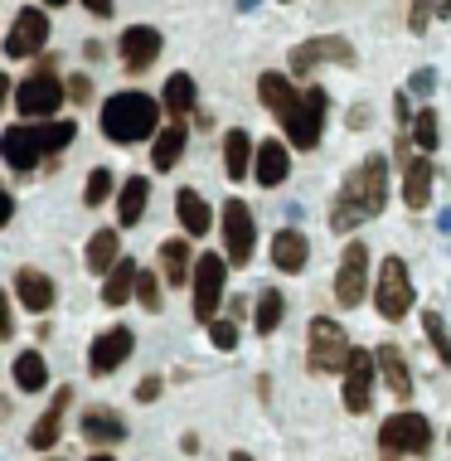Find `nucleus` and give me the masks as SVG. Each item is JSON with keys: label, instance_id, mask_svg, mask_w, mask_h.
<instances>
[{"label": "nucleus", "instance_id": "f257e3e1", "mask_svg": "<svg viewBox=\"0 0 451 461\" xmlns=\"http://www.w3.org/2000/svg\"><path fill=\"white\" fill-rule=\"evenodd\" d=\"M388 209V160L383 156H365L355 170L345 176L340 194H335L330 204V229L335 233H349L359 229V223L379 219Z\"/></svg>", "mask_w": 451, "mask_h": 461}, {"label": "nucleus", "instance_id": "f03ea898", "mask_svg": "<svg viewBox=\"0 0 451 461\" xmlns=\"http://www.w3.org/2000/svg\"><path fill=\"white\" fill-rule=\"evenodd\" d=\"M68 141H78V122H40V127H5L0 131V156L15 176H30L40 160L59 156Z\"/></svg>", "mask_w": 451, "mask_h": 461}, {"label": "nucleus", "instance_id": "7ed1b4c3", "mask_svg": "<svg viewBox=\"0 0 451 461\" xmlns=\"http://www.w3.org/2000/svg\"><path fill=\"white\" fill-rule=\"evenodd\" d=\"M156 117H160V103L146 93H117L103 103V136L112 146H136L156 131ZM160 136V131H156Z\"/></svg>", "mask_w": 451, "mask_h": 461}, {"label": "nucleus", "instance_id": "20e7f679", "mask_svg": "<svg viewBox=\"0 0 451 461\" xmlns=\"http://www.w3.org/2000/svg\"><path fill=\"white\" fill-rule=\"evenodd\" d=\"M64 97H68V83H59L54 59H44V64L30 73V78L15 83V112H20V117H30L34 127L54 117V112L64 107Z\"/></svg>", "mask_w": 451, "mask_h": 461}, {"label": "nucleus", "instance_id": "39448f33", "mask_svg": "<svg viewBox=\"0 0 451 461\" xmlns=\"http://www.w3.org/2000/svg\"><path fill=\"white\" fill-rule=\"evenodd\" d=\"M306 335H311V345H306V365H311V374H340V369H349V355H355V345H349V335L340 330V321L316 316Z\"/></svg>", "mask_w": 451, "mask_h": 461}, {"label": "nucleus", "instance_id": "423d86ee", "mask_svg": "<svg viewBox=\"0 0 451 461\" xmlns=\"http://www.w3.org/2000/svg\"><path fill=\"white\" fill-rule=\"evenodd\" d=\"M223 282H229V258H219V253H199V263H194V296H190L194 321H204V326H214V321H219Z\"/></svg>", "mask_w": 451, "mask_h": 461}, {"label": "nucleus", "instance_id": "0eeeda50", "mask_svg": "<svg viewBox=\"0 0 451 461\" xmlns=\"http://www.w3.org/2000/svg\"><path fill=\"white\" fill-rule=\"evenodd\" d=\"M374 311L393 326L412 311V277H408V263L403 258H383L379 267V286H374Z\"/></svg>", "mask_w": 451, "mask_h": 461}, {"label": "nucleus", "instance_id": "6e6552de", "mask_svg": "<svg viewBox=\"0 0 451 461\" xmlns=\"http://www.w3.org/2000/svg\"><path fill=\"white\" fill-rule=\"evenodd\" d=\"M379 447L388 456H428L432 452V422L422 413H393L379 428Z\"/></svg>", "mask_w": 451, "mask_h": 461}, {"label": "nucleus", "instance_id": "1a4fd4ad", "mask_svg": "<svg viewBox=\"0 0 451 461\" xmlns=\"http://www.w3.org/2000/svg\"><path fill=\"white\" fill-rule=\"evenodd\" d=\"M286 64H292V78H311V68H320V64L355 68V44H349L345 34H316V40L296 44Z\"/></svg>", "mask_w": 451, "mask_h": 461}, {"label": "nucleus", "instance_id": "9d476101", "mask_svg": "<svg viewBox=\"0 0 451 461\" xmlns=\"http://www.w3.org/2000/svg\"><path fill=\"white\" fill-rule=\"evenodd\" d=\"M325 112H330V93L325 88H306L301 93V107L292 112V122H286V141L296 146V151H311V146H320L325 136Z\"/></svg>", "mask_w": 451, "mask_h": 461}, {"label": "nucleus", "instance_id": "9b49d317", "mask_svg": "<svg viewBox=\"0 0 451 461\" xmlns=\"http://www.w3.org/2000/svg\"><path fill=\"white\" fill-rule=\"evenodd\" d=\"M223 248H229V263L233 267H248L253 263V248H257V223H253V209L243 199L229 194L223 204Z\"/></svg>", "mask_w": 451, "mask_h": 461}, {"label": "nucleus", "instance_id": "f8f14e48", "mask_svg": "<svg viewBox=\"0 0 451 461\" xmlns=\"http://www.w3.org/2000/svg\"><path fill=\"white\" fill-rule=\"evenodd\" d=\"M369 292V248L365 243H349L340 253V267H335V302L340 306H359Z\"/></svg>", "mask_w": 451, "mask_h": 461}, {"label": "nucleus", "instance_id": "ddd939ff", "mask_svg": "<svg viewBox=\"0 0 451 461\" xmlns=\"http://www.w3.org/2000/svg\"><path fill=\"white\" fill-rule=\"evenodd\" d=\"M131 350H136V330L131 326H107V330H97L93 350H87V369H93L97 379H103V374H117L131 359Z\"/></svg>", "mask_w": 451, "mask_h": 461}, {"label": "nucleus", "instance_id": "4468645a", "mask_svg": "<svg viewBox=\"0 0 451 461\" xmlns=\"http://www.w3.org/2000/svg\"><path fill=\"white\" fill-rule=\"evenodd\" d=\"M374 379H379V359H374V350H359V345H355L349 369H345V408L355 418L374 408Z\"/></svg>", "mask_w": 451, "mask_h": 461}, {"label": "nucleus", "instance_id": "2eb2a0df", "mask_svg": "<svg viewBox=\"0 0 451 461\" xmlns=\"http://www.w3.org/2000/svg\"><path fill=\"white\" fill-rule=\"evenodd\" d=\"M49 40V15L40 5H24L15 24H10V34H5V59H30V54H40Z\"/></svg>", "mask_w": 451, "mask_h": 461}, {"label": "nucleus", "instance_id": "dca6fc26", "mask_svg": "<svg viewBox=\"0 0 451 461\" xmlns=\"http://www.w3.org/2000/svg\"><path fill=\"white\" fill-rule=\"evenodd\" d=\"M117 49H122V64H127L131 73H141V68H150L160 59L166 40H160L156 24H127V30H122V40H117Z\"/></svg>", "mask_w": 451, "mask_h": 461}, {"label": "nucleus", "instance_id": "f3484780", "mask_svg": "<svg viewBox=\"0 0 451 461\" xmlns=\"http://www.w3.org/2000/svg\"><path fill=\"white\" fill-rule=\"evenodd\" d=\"M15 302L24 306V311H34V316H44V311H54V302H59V286H54V277L49 272H40V267H20L15 272Z\"/></svg>", "mask_w": 451, "mask_h": 461}, {"label": "nucleus", "instance_id": "a211bd4d", "mask_svg": "<svg viewBox=\"0 0 451 461\" xmlns=\"http://www.w3.org/2000/svg\"><path fill=\"white\" fill-rule=\"evenodd\" d=\"M257 97H262V107H267L282 127L292 122V112L301 107V93L292 88V78H286V73H262V78H257Z\"/></svg>", "mask_w": 451, "mask_h": 461}, {"label": "nucleus", "instance_id": "6ab92c4d", "mask_svg": "<svg viewBox=\"0 0 451 461\" xmlns=\"http://www.w3.org/2000/svg\"><path fill=\"white\" fill-rule=\"evenodd\" d=\"M286 176H292V151H286V141H257L253 180L262 190H277V185H286Z\"/></svg>", "mask_w": 451, "mask_h": 461}, {"label": "nucleus", "instance_id": "aec40b11", "mask_svg": "<svg viewBox=\"0 0 451 461\" xmlns=\"http://www.w3.org/2000/svg\"><path fill=\"white\" fill-rule=\"evenodd\" d=\"M68 403H73V389H59L54 398H49L44 418L30 428V447H34V452H49V447L59 442V432H64V418H68Z\"/></svg>", "mask_w": 451, "mask_h": 461}, {"label": "nucleus", "instance_id": "412c9836", "mask_svg": "<svg viewBox=\"0 0 451 461\" xmlns=\"http://www.w3.org/2000/svg\"><path fill=\"white\" fill-rule=\"evenodd\" d=\"M78 432H83V442H93V447H117V442H127V422L112 413V408H87L83 422H78Z\"/></svg>", "mask_w": 451, "mask_h": 461}, {"label": "nucleus", "instance_id": "4be33fe9", "mask_svg": "<svg viewBox=\"0 0 451 461\" xmlns=\"http://www.w3.org/2000/svg\"><path fill=\"white\" fill-rule=\"evenodd\" d=\"M432 180H437V170H432V160H428V156H418L412 166H403V204L412 209V214H422V209H428Z\"/></svg>", "mask_w": 451, "mask_h": 461}, {"label": "nucleus", "instance_id": "5701e85b", "mask_svg": "<svg viewBox=\"0 0 451 461\" xmlns=\"http://www.w3.org/2000/svg\"><path fill=\"white\" fill-rule=\"evenodd\" d=\"M87 272H103V277H112V272L122 267V243H117V229H97L93 239H87Z\"/></svg>", "mask_w": 451, "mask_h": 461}, {"label": "nucleus", "instance_id": "b1692460", "mask_svg": "<svg viewBox=\"0 0 451 461\" xmlns=\"http://www.w3.org/2000/svg\"><path fill=\"white\" fill-rule=\"evenodd\" d=\"M306 258H311V243H306V233L301 229H282V233H272V263H277L282 272H296L306 267Z\"/></svg>", "mask_w": 451, "mask_h": 461}, {"label": "nucleus", "instance_id": "393cba45", "mask_svg": "<svg viewBox=\"0 0 451 461\" xmlns=\"http://www.w3.org/2000/svg\"><path fill=\"white\" fill-rule=\"evenodd\" d=\"M374 359H379V374H383L388 393H393V398H412V374H408L403 350H398V345H379Z\"/></svg>", "mask_w": 451, "mask_h": 461}, {"label": "nucleus", "instance_id": "a878e982", "mask_svg": "<svg viewBox=\"0 0 451 461\" xmlns=\"http://www.w3.org/2000/svg\"><path fill=\"white\" fill-rule=\"evenodd\" d=\"M146 199H150V180H141V176H127V180H122V190H117V223H122V229L141 223Z\"/></svg>", "mask_w": 451, "mask_h": 461}, {"label": "nucleus", "instance_id": "bb28decb", "mask_svg": "<svg viewBox=\"0 0 451 461\" xmlns=\"http://www.w3.org/2000/svg\"><path fill=\"white\" fill-rule=\"evenodd\" d=\"M253 160H257V146H253V136L233 127L229 136H223V170H229V180H243L248 170H253Z\"/></svg>", "mask_w": 451, "mask_h": 461}, {"label": "nucleus", "instance_id": "cd10ccee", "mask_svg": "<svg viewBox=\"0 0 451 461\" xmlns=\"http://www.w3.org/2000/svg\"><path fill=\"white\" fill-rule=\"evenodd\" d=\"M175 219H180V229L185 233H209V223H214V214H209V199L204 194H194V190H180L175 194Z\"/></svg>", "mask_w": 451, "mask_h": 461}, {"label": "nucleus", "instance_id": "c85d7f7f", "mask_svg": "<svg viewBox=\"0 0 451 461\" xmlns=\"http://www.w3.org/2000/svg\"><path fill=\"white\" fill-rule=\"evenodd\" d=\"M10 374H15V389H20V393H40L44 384H49V365H44V355H40V350H24V355H15V365H10Z\"/></svg>", "mask_w": 451, "mask_h": 461}, {"label": "nucleus", "instance_id": "c756f323", "mask_svg": "<svg viewBox=\"0 0 451 461\" xmlns=\"http://www.w3.org/2000/svg\"><path fill=\"white\" fill-rule=\"evenodd\" d=\"M136 282H141V267L131 263V258H122V267L107 277V286H103V302L107 306H127V302H136Z\"/></svg>", "mask_w": 451, "mask_h": 461}, {"label": "nucleus", "instance_id": "7c9ffc66", "mask_svg": "<svg viewBox=\"0 0 451 461\" xmlns=\"http://www.w3.org/2000/svg\"><path fill=\"white\" fill-rule=\"evenodd\" d=\"M185 141H190V131H185L180 122L166 127L156 136V146H150V166H156V170H175V160L185 156Z\"/></svg>", "mask_w": 451, "mask_h": 461}, {"label": "nucleus", "instance_id": "2f4dec72", "mask_svg": "<svg viewBox=\"0 0 451 461\" xmlns=\"http://www.w3.org/2000/svg\"><path fill=\"white\" fill-rule=\"evenodd\" d=\"M160 272H166V282H170V286L194 282V277H190V243H185V239L160 243Z\"/></svg>", "mask_w": 451, "mask_h": 461}, {"label": "nucleus", "instance_id": "473e14b6", "mask_svg": "<svg viewBox=\"0 0 451 461\" xmlns=\"http://www.w3.org/2000/svg\"><path fill=\"white\" fill-rule=\"evenodd\" d=\"M194 78L190 73H170L166 78V88H160V107L175 112V117H185V112H194Z\"/></svg>", "mask_w": 451, "mask_h": 461}, {"label": "nucleus", "instance_id": "72a5a7b5", "mask_svg": "<svg viewBox=\"0 0 451 461\" xmlns=\"http://www.w3.org/2000/svg\"><path fill=\"white\" fill-rule=\"evenodd\" d=\"M282 316H286V296L277 292V286L257 292V311H253V326H257V335H272V330L282 326Z\"/></svg>", "mask_w": 451, "mask_h": 461}, {"label": "nucleus", "instance_id": "f704fd0d", "mask_svg": "<svg viewBox=\"0 0 451 461\" xmlns=\"http://www.w3.org/2000/svg\"><path fill=\"white\" fill-rule=\"evenodd\" d=\"M422 335L432 340V350L442 365H451V335H446V321L437 316V311H422Z\"/></svg>", "mask_w": 451, "mask_h": 461}, {"label": "nucleus", "instance_id": "c9c22d12", "mask_svg": "<svg viewBox=\"0 0 451 461\" xmlns=\"http://www.w3.org/2000/svg\"><path fill=\"white\" fill-rule=\"evenodd\" d=\"M412 146H418L422 156H432L437 151V112L432 107H422L418 112V122H412V136H408Z\"/></svg>", "mask_w": 451, "mask_h": 461}, {"label": "nucleus", "instance_id": "e433bc0d", "mask_svg": "<svg viewBox=\"0 0 451 461\" xmlns=\"http://www.w3.org/2000/svg\"><path fill=\"white\" fill-rule=\"evenodd\" d=\"M112 185H117V176H112V170H103L97 166L93 176H87V190H83V204L87 209H103L107 199H112Z\"/></svg>", "mask_w": 451, "mask_h": 461}, {"label": "nucleus", "instance_id": "4c0bfd02", "mask_svg": "<svg viewBox=\"0 0 451 461\" xmlns=\"http://www.w3.org/2000/svg\"><path fill=\"white\" fill-rule=\"evenodd\" d=\"M136 302H141L150 316L160 311V282H156V272H141V282H136Z\"/></svg>", "mask_w": 451, "mask_h": 461}, {"label": "nucleus", "instance_id": "58836bf2", "mask_svg": "<svg viewBox=\"0 0 451 461\" xmlns=\"http://www.w3.org/2000/svg\"><path fill=\"white\" fill-rule=\"evenodd\" d=\"M209 340H214V350H238V321H214Z\"/></svg>", "mask_w": 451, "mask_h": 461}, {"label": "nucleus", "instance_id": "ea45409f", "mask_svg": "<svg viewBox=\"0 0 451 461\" xmlns=\"http://www.w3.org/2000/svg\"><path fill=\"white\" fill-rule=\"evenodd\" d=\"M408 93H412V97H432V93H437V68H418V73H412V78H408Z\"/></svg>", "mask_w": 451, "mask_h": 461}, {"label": "nucleus", "instance_id": "a19ab883", "mask_svg": "<svg viewBox=\"0 0 451 461\" xmlns=\"http://www.w3.org/2000/svg\"><path fill=\"white\" fill-rule=\"evenodd\" d=\"M408 20H412V24H408L412 34H428V24L437 20V5H412V10H408Z\"/></svg>", "mask_w": 451, "mask_h": 461}, {"label": "nucleus", "instance_id": "79ce46f5", "mask_svg": "<svg viewBox=\"0 0 451 461\" xmlns=\"http://www.w3.org/2000/svg\"><path fill=\"white\" fill-rule=\"evenodd\" d=\"M68 97H73V103H87V97H93V78L73 73V78H68Z\"/></svg>", "mask_w": 451, "mask_h": 461}, {"label": "nucleus", "instance_id": "37998d69", "mask_svg": "<svg viewBox=\"0 0 451 461\" xmlns=\"http://www.w3.org/2000/svg\"><path fill=\"white\" fill-rule=\"evenodd\" d=\"M160 389H166V384H160L156 374H150V379L136 384V403H150V398H160Z\"/></svg>", "mask_w": 451, "mask_h": 461}, {"label": "nucleus", "instance_id": "c03bdc74", "mask_svg": "<svg viewBox=\"0 0 451 461\" xmlns=\"http://www.w3.org/2000/svg\"><path fill=\"white\" fill-rule=\"evenodd\" d=\"M369 122H374V112H369V107H355V112H349V127H355V131H365Z\"/></svg>", "mask_w": 451, "mask_h": 461}, {"label": "nucleus", "instance_id": "a18cd8bd", "mask_svg": "<svg viewBox=\"0 0 451 461\" xmlns=\"http://www.w3.org/2000/svg\"><path fill=\"white\" fill-rule=\"evenodd\" d=\"M393 112H398V122H418V117H412V107H408V93L393 97Z\"/></svg>", "mask_w": 451, "mask_h": 461}, {"label": "nucleus", "instance_id": "49530a36", "mask_svg": "<svg viewBox=\"0 0 451 461\" xmlns=\"http://www.w3.org/2000/svg\"><path fill=\"white\" fill-rule=\"evenodd\" d=\"M87 10H93L97 20H112V5H107V0H87Z\"/></svg>", "mask_w": 451, "mask_h": 461}, {"label": "nucleus", "instance_id": "de8ad7c7", "mask_svg": "<svg viewBox=\"0 0 451 461\" xmlns=\"http://www.w3.org/2000/svg\"><path fill=\"white\" fill-rule=\"evenodd\" d=\"M10 214H15V194L0 199V223H10Z\"/></svg>", "mask_w": 451, "mask_h": 461}, {"label": "nucleus", "instance_id": "09e8293b", "mask_svg": "<svg viewBox=\"0 0 451 461\" xmlns=\"http://www.w3.org/2000/svg\"><path fill=\"white\" fill-rule=\"evenodd\" d=\"M437 15H442V20H451V0H446V5H437Z\"/></svg>", "mask_w": 451, "mask_h": 461}, {"label": "nucleus", "instance_id": "8fccbe9b", "mask_svg": "<svg viewBox=\"0 0 451 461\" xmlns=\"http://www.w3.org/2000/svg\"><path fill=\"white\" fill-rule=\"evenodd\" d=\"M229 461H253V456H248V452H233V456H229Z\"/></svg>", "mask_w": 451, "mask_h": 461}, {"label": "nucleus", "instance_id": "3c124183", "mask_svg": "<svg viewBox=\"0 0 451 461\" xmlns=\"http://www.w3.org/2000/svg\"><path fill=\"white\" fill-rule=\"evenodd\" d=\"M87 461H112V456H107V452H97V456H87Z\"/></svg>", "mask_w": 451, "mask_h": 461}, {"label": "nucleus", "instance_id": "603ef678", "mask_svg": "<svg viewBox=\"0 0 451 461\" xmlns=\"http://www.w3.org/2000/svg\"><path fill=\"white\" fill-rule=\"evenodd\" d=\"M383 461H393V456H383Z\"/></svg>", "mask_w": 451, "mask_h": 461}]
</instances>
